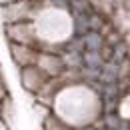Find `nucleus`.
Masks as SVG:
<instances>
[{
    "instance_id": "f257e3e1",
    "label": "nucleus",
    "mask_w": 130,
    "mask_h": 130,
    "mask_svg": "<svg viewBox=\"0 0 130 130\" xmlns=\"http://www.w3.org/2000/svg\"><path fill=\"white\" fill-rule=\"evenodd\" d=\"M44 0H18V2H8L2 4V18L6 24L12 22H22V20H32Z\"/></svg>"
},
{
    "instance_id": "0eeeda50",
    "label": "nucleus",
    "mask_w": 130,
    "mask_h": 130,
    "mask_svg": "<svg viewBox=\"0 0 130 130\" xmlns=\"http://www.w3.org/2000/svg\"><path fill=\"white\" fill-rule=\"evenodd\" d=\"M2 4H8V2H18V0H0Z\"/></svg>"
},
{
    "instance_id": "39448f33",
    "label": "nucleus",
    "mask_w": 130,
    "mask_h": 130,
    "mask_svg": "<svg viewBox=\"0 0 130 130\" xmlns=\"http://www.w3.org/2000/svg\"><path fill=\"white\" fill-rule=\"evenodd\" d=\"M36 66L42 68L48 76H58L64 70V60L58 54H54V52H38Z\"/></svg>"
},
{
    "instance_id": "6e6552de",
    "label": "nucleus",
    "mask_w": 130,
    "mask_h": 130,
    "mask_svg": "<svg viewBox=\"0 0 130 130\" xmlns=\"http://www.w3.org/2000/svg\"><path fill=\"white\" fill-rule=\"evenodd\" d=\"M0 114H2V100H0Z\"/></svg>"
},
{
    "instance_id": "20e7f679",
    "label": "nucleus",
    "mask_w": 130,
    "mask_h": 130,
    "mask_svg": "<svg viewBox=\"0 0 130 130\" xmlns=\"http://www.w3.org/2000/svg\"><path fill=\"white\" fill-rule=\"evenodd\" d=\"M10 54L14 58L20 68L24 66H30V64H36L38 60V50L30 46V44H18V42H10Z\"/></svg>"
},
{
    "instance_id": "423d86ee",
    "label": "nucleus",
    "mask_w": 130,
    "mask_h": 130,
    "mask_svg": "<svg viewBox=\"0 0 130 130\" xmlns=\"http://www.w3.org/2000/svg\"><path fill=\"white\" fill-rule=\"evenodd\" d=\"M44 130H72V128H70L68 124H64L60 118L48 114V116L44 118Z\"/></svg>"
},
{
    "instance_id": "f03ea898",
    "label": "nucleus",
    "mask_w": 130,
    "mask_h": 130,
    "mask_svg": "<svg viewBox=\"0 0 130 130\" xmlns=\"http://www.w3.org/2000/svg\"><path fill=\"white\" fill-rule=\"evenodd\" d=\"M6 36L10 38V42H18V44H30L36 46L38 36H36V28L30 20H22V22H12L6 24Z\"/></svg>"
},
{
    "instance_id": "7ed1b4c3",
    "label": "nucleus",
    "mask_w": 130,
    "mask_h": 130,
    "mask_svg": "<svg viewBox=\"0 0 130 130\" xmlns=\"http://www.w3.org/2000/svg\"><path fill=\"white\" fill-rule=\"evenodd\" d=\"M22 86L28 90V92H32L36 94L42 86H44V82L48 80L50 76L42 70V68H38L36 64H30V66H24L22 68Z\"/></svg>"
}]
</instances>
